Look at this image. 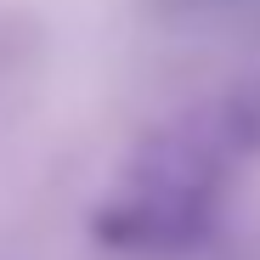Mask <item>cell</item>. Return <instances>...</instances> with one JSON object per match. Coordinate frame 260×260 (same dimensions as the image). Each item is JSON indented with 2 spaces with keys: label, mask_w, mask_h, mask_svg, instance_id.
<instances>
[{
  "label": "cell",
  "mask_w": 260,
  "mask_h": 260,
  "mask_svg": "<svg viewBox=\"0 0 260 260\" xmlns=\"http://www.w3.org/2000/svg\"><path fill=\"white\" fill-rule=\"evenodd\" d=\"M260 142V113L221 102L153 130L124 164L119 192L96 209V238L119 254H187L209 243L226 209L232 158Z\"/></svg>",
  "instance_id": "6da1fadb"
}]
</instances>
